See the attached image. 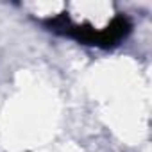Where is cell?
Returning <instances> with one entry per match:
<instances>
[{
	"mask_svg": "<svg viewBox=\"0 0 152 152\" xmlns=\"http://www.w3.org/2000/svg\"><path fill=\"white\" fill-rule=\"evenodd\" d=\"M131 31H132L131 20L127 16H124V15H118V16H115L111 20V23L104 31H100V45L99 47H102V48L115 47L124 38H127Z\"/></svg>",
	"mask_w": 152,
	"mask_h": 152,
	"instance_id": "cell-1",
	"label": "cell"
}]
</instances>
